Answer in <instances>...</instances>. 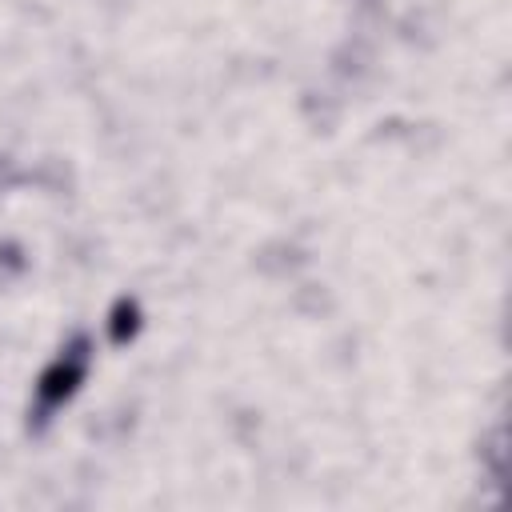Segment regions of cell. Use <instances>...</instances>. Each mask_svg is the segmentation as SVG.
<instances>
[{
    "instance_id": "1",
    "label": "cell",
    "mask_w": 512,
    "mask_h": 512,
    "mask_svg": "<svg viewBox=\"0 0 512 512\" xmlns=\"http://www.w3.org/2000/svg\"><path fill=\"white\" fill-rule=\"evenodd\" d=\"M84 368H88V340L84 336H76L44 372H40V380H36V400H40V412H48V408H56V404H64L76 388H80V380H84Z\"/></svg>"
},
{
    "instance_id": "2",
    "label": "cell",
    "mask_w": 512,
    "mask_h": 512,
    "mask_svg": "<svg viewBox=\"0 0 512 512\" xmlns=\"http://www.w3.org/2000/svg\"><path fill=\"white\" fill-rule=\"evenodd\" d=\"M136 328H140V308H136V300L120 296L116 308H112V320H108V336H112V344H128V340L136 336Z\"/></svg>"
}]
</instances>
